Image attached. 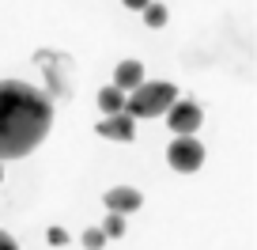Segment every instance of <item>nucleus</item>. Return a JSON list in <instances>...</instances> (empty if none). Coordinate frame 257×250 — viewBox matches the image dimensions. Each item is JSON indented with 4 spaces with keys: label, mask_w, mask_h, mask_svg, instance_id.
<instances>
[{
    "label": "nucleus",
    "mask_w": 257,
    "mask_h": 250,
    "mask_svg": "<svg viewBox=\"0 0 257 250\" xmlns=\"http://www.w3.org/2000/svg\"><path fill=\"white\" fill-rule=\"evenodd\" d=\"M64 239H68V235H64V231H61V227H49V242H53V246H61V242H64Z\"/></svg>",
    "instance_id": "nucleus-12"
},
{
    "label": "nucleus",
    "mask_w": 257,
    "mask_h": 250,
    "mask_svg": "<svg viewBox=\"0 0 257 250\" xmlns=\"http://www.w3.org/2000/svg\"><path fill=\"white\" fill-rule=\"evenodd\" d=\"M102 201H106L110 212H121V216H125V212H137L144 197H140V190H133V186H113V190H106Z\"/></svg>",
    "instance_id": "nucleus-6"
},
{
    "label": "nucleus",
    "mask_w": 257,
    "mask_h": 250,
    "mask_svg": "<svg viewBox=\"0 0 257 250\" xmlns=\"http://www.w3.org/2000/svg\"><path fill=\"white\" fill-rule=\"evenodd\" d=\"M167 163L178 175H193V171H201V163H204V144L197 137H174L170 148H167Z\"/></svg>",
    "instance_id": "nucleus-3"
},
{
    "label": "nucleus",
    "mask_w": 257,
    "mask_h": 250,
    "mask_svg": "<svg viewBox=\"0 0 257 250\" xmlns=\"http://www.w3.org/2000/svg\"><path fill=\"white\" fill-rule=\"evenodd\" d=\"M106 239H110V235H106L102 227H87V231H83V246H87V250H102Z\"/></svg>",
    "instance_id": "nucleus-9"
},
{
    "label": "nucleus",
    "mask_w": 257,
    "mask_h": 250,
    "mask_svg": "<svg viewBox=\"0 0 257 250\" xmlns=\"http://www.w3.org/2000/svg\"><path fill=\"white\" fill-rule=\"evenodd\" d=\"M174 103H178V88H174V84H167V80H144L137 91H128L125 110L133 114V118H159V114H167Z\"/></svg>",
    "instance_id": "nucleus-2"
},
{
    "label": "nucleus",
    "mask_w": 257,
    "mask_h": 250,
    "mask_svg": "<svg viewBox=\"0 0 257 250\" xmlns=\"http://www.w3.org/2000/svg\"><path fill=\"white\" fill-rule=\"evenodd\" d=\"M152 0H125V8H133V12H144Z\"/></svg>",
    "instance_id": "nucleus-14"
},
{
    "label": "nucleus",
    "mask_w": 257,
    "mask_h": 250,
    "mask_svg": "<svg viewBox=\"0 0 257 250\" xmlns=\"http://www.w3.org/2000/svg\"><path fill=\"white\" fill-rule=\"evenodd\" d=\"M53 129V103L23 80H0V159L31 155Z\"/></svg>",
    "instance_id": "nucleus-1"
},
{
    "label": "nucleus",
    "mask_w": 257,
    "mask_h": 250,
    "mask_svg": "<svg viewBox=\"0 0 257 250\" xmlns=\"http://www.w3.org/2000/svg\"><path fill=\"white\" fill-rule=\"evenodd\" d=\"M0 250H19V246H16V239H12L8 231H0Z\"/></svg>",
    "instance_id": "nucleus-13"
},
{
    "label": "nucleus",
    "mask_w": 257,
    "mask_h": 250,
    "mask_svg": "<svg viewBox=\"0 0 257 250\" xmlns=\"http://www.w3.org/2000/svg\"><path fill=\"white\" fill-rule=\"evenodd\" d=\"M102 231L110 235V239H113V235H121V231H125V216H121V212H110L106 224H102Z\"/></svg>",
    "instance_id": "nucleus-11"
},
{
    "label": "nucleus",
    "mask_w": 257,
    "mask_h": 250,
    "mask_svg": "<svg viewBox=\"0 0 257 250\" xmlns=\"http://www.w3.org/2000/svg\"><path fill=\"white\" fill-rule=\"evenodd\" d=\"M125 99H128V91H121L117 84L106 88V91H98V106H102L106 114H121V110H125Z\"/></svg>",
    "instance_id": "nucleus-8"
},
{
    "label": "nucleus",
    "mask_w": 257,
    "mask_h": 250,
    "mask_svg": "<svg viewBox=\"0 0 257 250\" xmlns=\"http://www.w3.org/2000/svg\"><path fill=\"white\" fill-rule=\"evenodd\" d=\"M201 118H204L201 106L189 103V99H178V103L167 110V125L178 133V137H193V133H197V125H201Z\"/></svg>",
    "instance_id": "nucleus-4"
},
{
    "label": "nucleus",
    "mask_w": 257,
    "mask_h": 250,
    "mask_svg": "<svg viewBox=\"0 0 257 250\" xmlns=\"http://www.w3.org/2000/svg\"><path fill=\"white\" fill-rule=\"evenodd\" d=\"M113 84H117L121 91H137L140 84H144V65H140V61H121V65L113 68Z\"/></svg>",
    "instance_id": "nucleus-7"
},
{
    "label": "nucleus",
    "mask_w": 257,
    "mask_h": 250,
    "mask_svg": "<svg viewBox=\"0 0 257 250\" xmlns=\"http://www.w3.org/2000/svg\"><path fill=\"white\" fill-rule=\"evenodd\" d=\"M0 175H4V171H0Z\"/></svg>",
    "instance_id": "nucleus-15"
},
{
    "label": "nucleus",
    "mask_w": 257,
    "mask_h": 250,
    "mask_svg": "<svg viewBox=\"0 0 257 250\" xmlns=\"http://www.w3.org/2000/svg\"><path fill=\"white\" fill-rule=\"evenodd\" d=\"M95 133L106 137V140H133L137 137V125H133V114L121 110V114H106V118L95 125Z\"/></svg>",
    "instance_id": "nucleus-5"
},
{
    "label": "nucleus",
    "mask_w": 257,
    "mask_h": 250,
    "mask_svg": "<svg viewBox=\"0 0 257 250\" xmlns=\"http://www.w3.org/2000/svg\"><path fill=\"white\" fill-rule=\"evenodd\" d=\"M144 23L148 27H163L167 23V8H163V4H148L144 8Z\"/></svg>",
    "instance_id": "nucleus-10"
}]
</instances>
